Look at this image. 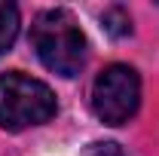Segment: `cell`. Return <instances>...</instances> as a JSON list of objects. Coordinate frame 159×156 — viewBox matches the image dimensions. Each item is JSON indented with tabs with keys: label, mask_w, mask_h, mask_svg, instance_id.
I'll return each instance as SVG.
<instances>
[{
	"label": "cell",
	"mask_w": 159,
	"mask_h": 156,
	"mask_svg": "<svg viewBox=\"0 0 159 156\" xmlns=\"http://www.w3.org/2000/svg\"><path fill=\"white\" fill-rule=\"evenodd\" d=\"M31 46L43 67L58 77H77L86 64V37L67 9L40 12L31 25Z\"/></svg>",
	"instance_id": "obj_1"
},
{
	"label": "cell",
	"mask_w": 159,
	"mask_h": 156,
	"mask_svg": "<svg viewBox=\"0 0 159 156\" xmlns=\"http://www.w3.org/2000/svg\"><path fill=\"white\" fill-rule=\"evenodd\" d=\"M86 156H125V150L113 141H95L86 147Z\"/></svg>",
	"instance_id": "obj_6"
},
{
	"label": "cell",
	"mask_w": 159,
	"mask_h": 156,
	"mask_svg": "<svg viewBox=\"0 0 159 156\" xmlns=\"http://www.w3.org/2000/svg\"><path fill=\"white\" fill-rule=\"evenodd\" d=\"M104 31L110 34V37H129L132 34V19H129V12L122 9V6H110V9H104Z\"/></svg>",
	"instance_id": "obj_5"
},
{
	"label": "cell",
	"mask_w": 159,
	"mask_h": 156,
	"mask_svg": "<svg viewBox=\"0 0 159 156\" xmlns=\"http://www.w3.org/2000/svg\"><path fill=\"white\" fill-rule=\"evenodd\" d=\"M19 6L9 3V0H0V55L12 49V43L19 37Z\"/></svg>",
	"instance_id": "obj_4"
},
{
	"label": "cell",
	"mask_w": 159,
	"mask_h": 156,
	"mask_svg": "<svg viewBox=\"0 0 159 156\" xmlns=\"http://www.w3.org/2000/svg\"><path fill=\"white\" fill-rule=\"evenodd\" d=\"M141 104V77L129 64L104 67L92 86V110L104 126H122L138 113Z\"/></svg>",
	"instance_id": "obj_3"
},
{
	"label": "cell",
	"mask_w": 159,
	"mask_h": 156,
	"mask_svg": "<svg viewBox=\"0 0 159 156\" xmlns=\"http://www.w3.org/2000/svg\"><path fill=\"white\" fill-rule=\"evenodd\" d=\"M58 104L52 89L21 71H9L0 77V126L9 132H21L31 126H43L55 117Z\"/></svg>",
	"instance_id": "obj_2"
}]
</instances>
